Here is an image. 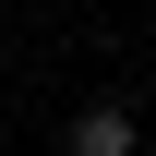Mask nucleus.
Masks as SVG:
<instances>
[{
	"mask_svg": "<svg viewBox=\"0 0 156 156\" xmlns=\"http://www.w3.org/2000/svg\"><path fill=\"white\" fill-rule=\"evenodd\" d=\"M60 156H132V108H120V96H96L72 132H60Z\"/></svg>",
	"mask_w": 156,
	"mask_h": 156,
	"instance_id": "f257e3e1",
	"label": "nucleus"
},
{
	"mask_svg": "<svg viewBox=\"0 0 156 156\" xmlns=\"http://www.w3.org/2000/svg\"><path fill=\"white\" fill-rule=\"evenodd\" d=\"M132 156H156V144H132Z\"/></svg>",
	"mask_w": 156,
	"mask_h": 156,
	"instance_id": "f03ea898",
	"label": "nucleus"
}]
</instances>
